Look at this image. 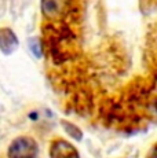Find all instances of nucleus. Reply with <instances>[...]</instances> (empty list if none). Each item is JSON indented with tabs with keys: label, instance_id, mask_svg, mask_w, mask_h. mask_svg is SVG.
I'll use <instances>...</instances> for the list:
<instances>
[{
	"label": "nucleus",
	"instance_id": "7ed1b4c3",
	"mask_svg": "<svg viewBox=\"0 0 157 158\" xmlns=\"http://www.w3.org/2000/svg\"><path fill=\"white\" fill-rule=\"evenodd\" d=\"M50 158H80V154L72 143L63 139H55L50 146Z\"/></svg>",
	"mask_w": 157,
	"mask_h": 158
},
{
	"label": "nucleus",
	"instance_id": "f03ea898",
	"mask_svg": "<svg viewBox=\"0 0 157 158\" xmlns=\"http://www.w3.org/2000/svg\"><path fill=\"white\" fill-rule=\"evenodd\" d=\"M39 154V146L36 140L29 136H19L11 142L7 151L8 158H36Z\"/></svg>",
	"mask_w": 157,
	"mask_h": 158
},
{
	"label": "nucleus",
	"instance_id": "423d86ee",
	"mask_svg": "<svg viewBox=\"0 0 157 158\" xmlns=\"http://www.w3.org/2000/svg\"><path fill=\"white\" fill-rule=\"evenodd\" d=\"M31 48L33 50V52H35V55L36 56H41V41H39V40H36V39H33V40L31 41Z\"/></svg>",
	"mask_w": 157,
	"mask_h": 158
},
{
	"label": "nucleus",
	"instance_id": "f257e3e1",
	"mask_svg": "<svg viewBox=\"0 0 157 158\" xmlns=\"http://www.w3.org/2000/svg\"><path fill=\"white\" fill-rule=\"evenodd\" d=\"M41 14L48 22H62L74 15V0H40Z\"/></svg>",
	"mask_w": 157,
	"mask_h": 158
},
{
	"label": "nucleus",
	"instance_id": "39448f33",
	"mask_svg": "<svg viewBox=\"0 0 157 158\" xmlns=\"http://www.w3.org/2000/svg\"><path fill=\"white\" fill-rule=\"evenodd\" d=\"M61 125L63 127L65 132L68 133V135L70 136L72 139H74V140H78V142L83 139V132H81V129L78 128L77 125L69 123V121H61Z\"/></svg>",
	"mask_w": 157,
	"mask_h": 158
},
{
	"label": "nucleus",
	"instance_id": "20e7f679",
	"mask_svg": "<svg viewBox=\"0 0 157 158\" xmlns=\"http://www.w3.org/2000/svg\"><path fill=\"white\" fill-rule=\"evenodd\" d=\"M18 41L15 33L10 28H0V51L4 55H11L18 48Z\"/></svg>",
	"mask_w": 157,
	"mask_h": 158
},
{
	"label": "nucleus",
	"instance_id": "0eeeda50",
	"mask_svg": "<svg viewBox=\"0 0 157 158\" xmlns=\"http://www.w3.org/2000/svg\"><path fill=\"white\" fill-rule=\"evenodd\" d=\"M150 158H157V146H156L155 148H153L152 154H150Z\"/></svg>",
	"mask_w": 157,
	"mask_h": 158
}]
</instances>
